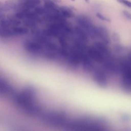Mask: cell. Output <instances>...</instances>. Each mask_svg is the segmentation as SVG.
I'll list each match as a JSON object with an SVG mask.
<instances>
[{"label":"cell","mask_w":131,"mask_h":131,"mask_svg":"<svg viewBox=\"0 0 131 131\" xmlns=\"http://www.w3.org/2000/svg\"><path fill=\"white\" fill-rule=\"evenodd\" d=\"M38 4L34 0H19L18 9L19 11H26L33 9Z\"/></svg>","instance_id":"cell-3"},{"label":"cell","mask_w":131,"mask_h":131,"mask_svg":"<svg viewBox=\"0 0 131 131\" xmlns=\"http://www.w3.org/2000/svg\"><path fill=\"white\" fill-rule=\"evenodd\" d=\"M77 21L83 28L90 31H92L93 27L92 25L90 19L86 16L81 15L77 17Z\"/></svg>","instance_id":"cell-5"},{"label":"cell","mask_w":131,"mask_h":131,"mask_svg":"<svg viewBox=\"0 0 131 131\" xmlns=\"http://www.w3.org/2000/svg\"><path fill=\"white\" fill-rule=\"evenodd\" d=\"M117 1L118 3H119L121 4H123L129 8H130V7H131L130 2L128 0H117Z\"/></svg>","instance_id":"cell-12"},{"label":"cell","mask_w":131,"mask_h":131,"mask_svg":"<svg viewBox=\"0 0 131 131\" xmlns=\"http://www.w3.org/2000/svg\"><path fill=\"white\" fill-rule=\"evenodd\" d=\"M123 15L126 18H127L128 19H130V13L128 12H127L126 11H123Z\"/></svg>","instance_id":"cell-15"},{"label":"cell","mask_w":131,"mask_h":131,"mask_svg":"<svg viewBox=\"0 0 131 131\" xmlns=\"http://www.w3.org/2000/svg\"><path fill=\"white\" fill-rule=\"evenodd\" d=\"M13 88L5 79L0 77V96H5L12 94Z\"/></svg>","instance_id":"cell-4"},{"label":"cell","mask_w":131,"mask_h":131,"mask_svg":"<svg viewBox=\"0 0 131 131\" xmlns=\"http://www.w3.org/2000/svg\"><path fill=\"white\" fill-rule=\"evenodd\" d=\"M71 1H73V2H74L75 0H71Z\"/></svg>","instance_id":"cell-19"},{"label":"cell","mask_w":131,"mask_h":131,"mask_svg":"<svg viewBox=\"0 0 131 131\" xmlns=\"http://www.w3.org/2000/svg\"><path fill=\"white\" fill-rule=\"evenodd\" d=\"M43 119L46 122L54 125H66L68 124L65 115L61 113H51L45 115Z\"/></svg>","instance_id":"cell-2"},{"label":"cell","mask_w":131,"mask_h":131,"mask_svg":"<svg viewBox=\"0 0 131 131\" xmlns=\"http://www.w3.org/2000/svg\"><path fill=\"white\" fill-rule=\"evenodd\" d=\"M44 7L47 12H57L59 8L52 0H45Z\"/></svg>","instance_id":"cell-7"},{"label":"cell","mask_w":131,"mask_h":131,"mask_svg":"<svg viewBox=\"0 0 131 131\" xmlns=\"http://www.w3.org/2000/svg\"><path fill=\"white\" fill-rule=\"evenodd\" d=\"M96 81L101 85H105L106 83V78L104 74L101 72L97 73L95 75Z\"/></svg>","instance_id":"cell-10"},{"label":"cell","mask_w":131,"mask_h":131,"mask_svg":"<svg viewBox=\"0 0 131 131\" xmlns=\"http://www.w3.org/2000/svg\"><path fill=\"white\" fill-rule=\"evenodd\" d=\"M96 16H97V17H98L99 18H100L101 20H106V21H109V19L108 18H107L106 17H105V16H104L102 14H101L100 13H97L96 14Z\"/></svg>","instance_id":"cell-14"},{"label":"cell","mask_w":131,"mask_h":131,"mask_svg":"<svg viewBox=\"0 0 131 131\" xmlns=\"http://www.w3.org/2000/svg\"><path fill=\"white\" fill-rule=\"evenodd\" d=\"M54 3H60L61 0H52Z\"/></svg>","instance_id":"cell-17"},{"label":"cell","mask_w":131,"mask_h":131,"mask_svg":"<svg viewBox=\"0 0 131 131\" xmlns=\"http://www.w3.org/2000/svg\"><path fill=\"white\" fill-rule=\"evenodd\" d=\"M13 36H14L12 30V27H5L0 26V37L9 38Z\"/></svg>","instance_id":"cell-8"},{"label":"cell","mask_w":131,"mask_h":131,"mask_svg":"<svg viewBox=\"0 0 131 131\" xmlns=\"http://www.w3.org/2000/svg\"><path fill=\"white\" fill-rule=\"evenodd\" d=\"M84 1H85V2H86V3H89V0H84Z\"/></svg>","instance_id":"cell-18"},{"label":"cell","mask_w":131,"mask_h":131,"mask_svg":"<svg viewBox=\"0 0 131 131\" xmlns=\"http://www.w3.org/2000/svg\"><path fill=\"white\" fill-rule=\"evenodd\" d=\"M24 47L28 51L33 53H37L41 50V47L35 41H26L24 44Z\"/></svg>","instance_id":"cell-6"},{"label":"cell","mask_w":131,"mask_h":131,"mask_svg":"<svg viewBox=\"0 0 131 131\" xmlns=\"http://www.w3.org/2000/svg\"><path fill=\"white\" fill-rule=\"evenodd\" d=\"M57 12H58L64 18L72 17L74 15V13L72 10L70 8L66 6H62L60 8H59Z\"/></svg>","instance_id":"cell-9"},{"label":"cell","mask_w":131,"mask_h":131,"mask_svg":"<svg viewBox=\"0 0 131 131\" xmlns=\"http://www.w3.org/2000/svg\"><path fill=\"white\" fill-rule=\"evenodd\" d=\"M0 11L2 12H6L9 11L8 8L5 3H3L0 2Z\"/></svg>","instance_id":"cell-13"},{"label":"cell","mask_w":131,"mask_h":131,"mask_svg":"<svg viewBox=\"0 0 131 131\" xmlns=\"http://www.w3.org/2000/svg\"><path fill=\"white\" fill-rule=\"evenodd\" d=\"M5 17V15L4 13V12L0 11V20L4 18Z\"/></svg>","instance_id":"cell-16"},{"label":"cell","mask_w":131,"mask_h":131,"mask_svg":"<svg viewBox=\"0 0 131 131\" xmlns=\"http://www.w3.org/2000/svg\"><path fill=\"white\" fill-rule=\"evenodd\" d=\"M35 90L32 87H27L14 97L17 105L29 114H37L40 112L39 107L34 102Z\"/></svg>","instance_id":"cell-1"},{"label":"cell","mask_w":131,"mask_h":131,"mask_svg":"<svg viewBox=\"0 0 131 131\" xmlns=\"http://www.w3.org/2000/svg\"><path fill=\"white\" fill-rule=\"evenodd\" d=\"M5 4L6 5V6L8 8L9 10H18V5H17L15 3H14L13 1H7L5 2Z\"/></svg>","instance_id":"cell-11"}]
</instances>
